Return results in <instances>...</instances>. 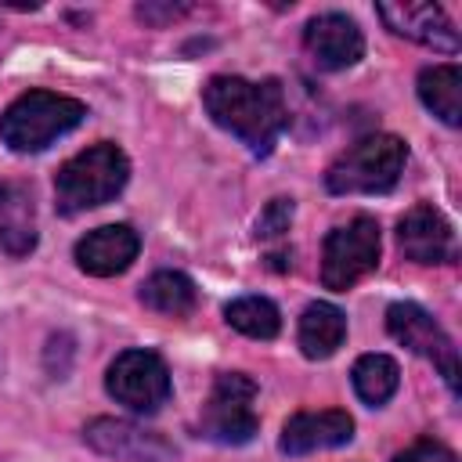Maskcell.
<instances>
[{
    "label": "cell",
    "mask_w": 462,
    "mask_h": 462,
    "mask_svg": "<svg viewBox=\"0 0 462 462\" xmlns=\"http://www.w3.org/2000/svg\"><path fill=\"white\" fill-rule=\"evenodd\" d=\"M105 390L116 397V404L137 411V415H155L170 401V372L166 361L155 350H123L105 375Z\"/></svg>",
    "instance_id": "obj_7"
},
{
    "label": "cell",
    "mask_w": 462,
    "mask_h": 462,
    "mask_svg": "<svg viewBox=\"0 0 462 462\" xmlns=\"http://www.w3.org/2000/svg\"><path fill=\"white\" fill-rule=\"evenodd\" d=\"M83 440L97 455H108L116 462H173L177 455V448L162 433L144 430L126 419H94L83 430Z\"/></svg>",
    "instance_id": "obj_10"
},
{
    "label": "cell",
    "mask_w": 462,
    "mask_h": 462,
    "mask_svg": "<svg viewBox=\"0 0 462 462\" xmlns=\"http://www.w3.org/2000/svg\"><path fill=\"white\" fill-rule=\"evenodd\" d=\"M126 180H130L126 152L112 141H97L61 162V170L54 173V199H58V209L72 217V213L112 202L126 188Z\"/></svg>",
    "instance_id": "obj_2"
},
{
    "label": "cell",
    "mask_w": 462,
    "mask_h": 462,
    "mask_svg": "<svg viewBox=\"0 0 462 462\" xmlns=\"http://www.w3.org/2000/svg\"><path fill=\"white\" fill-rule=\"evenodd\" d=\"M0 249L11 256L36 249V206L25 180H0Z\"/></svg>",
    "instance_id": "obj_15"
},
{
    "label": "cell",
    "mask_w": 462,
    "mask_h": 462,
    "mask_svg": "<svg viewBox=\"0 0 462 462\" xmlns=\"http://www.w3.org/2000/svg\"><path fill=\"white\" fill-rule=\"evenodd\" d=\"M350 379H354L357 397H361L365 404L379 408V404H386V401L397 393V386H401V368H397V361H393L390 354H361V357L354 361V368H350Z\"/></svg>",
    "instance_id": "obj_19"
},
{
    "label": "cell",
    "mask_w": 462,
    "mask_h": 462,
    "mask_svg": "<svg viewBox=\"0 0 462 462\" xmlns=\"http://www.w3.org/2000/svg\"><path fill=\"white\" fill-rule=\"evenodd\" d=\"M184 11L188 7H180V4H141L137 7V18L148 22V25H162V22H170V18L184 14Z\"/></svg>",
    "instance_id": "obj_23"
},
{
    "label": "cell",
    "mask_w": 462,
    "mask_h": 462,
    "mask_svg": "<svg viewBox=\"0 0 462 462\" xmlns=\"http://www.w3.org/2000/svg\"><path fill=\"white\" fill-rule=\"evenodd\" d=\"M397 245L411 263H455L458 242L451 220L433 202H415L397 224Z\"/></svg>",
    "instance_id": "obj_9"
},
{
    "label": "cell",
    "mask_w": 462,
    "mask_h": 462,
    "mask_svg": "<svg viewBox=\"0 0 462 462\" xmlns=\"http://www.w3.org/2000/svg\"><path fill=\"white\" fill-rule=\"evenodd\" d=\"M137 249H141V238L130 224H105V227L87 231L76 242V263L83 274L112 278V274H123L137 260Z\"/></svg>",
    "instance_id": "obj_13"
},
{
    "label": "cell",
    "mask_w": 462,
    "mask_h": 462,
    "mask_svg": "<svg viewBox=\"0 0 462 462\" xmlns=\"http://www.w3.org/2000/svg\"><path fill=\"white\" fill-rule=\"evenodd\" d=\"M393 462H458V458H455L451 448H444L440 440H430L426 437V440H415L411 448H404Z\"/></svg>",
    "instance_id": "obj_22"
},
{
    "label": "cell",
    "mask_w": 462,
    "mask_h": 462,
    "mask_svg": "<svg viewBox=\"0 0 462 462\" xmlns=\"http://www.w3.org/2000/svg\"><path fill=\"white\" fill-rule=\"evenodd\" d=\"M292 213H296L292 199H271L263 206V213L256 217V238H278V235H285L289 224H292Z\"/></svg>",
    "instance_id": "obj_21"
},
{
    "label": "cell",
    "mask_w": 462,
    "mask_h": 462,
    "mask_svg": "<svg viewBox=\"0 0 462 462\" xmlns=\"http://www.w3.org/2000/svg\"><path fill=\"white\" fill-rule=\"evenodd\" d=\"M354 437V419L343 408H325V411H296L282 426L278 448L285 455H310L325 448H339Z\"/></svg>",
    "instance_id": "obj_14"
},
{
    "label": "cell",
    "mask_w": 462,
    "mask_h": 462,
    "mask_svg": "<svg viewBox=\"0 0 462 462\" xmlns=\"http://www.w3.org/2000/svg\"><path fill=\"white\" fill-rule=\"evenodd\" d=\"M202 105L209 119L235 134L253 155H271L274 141L289 126V105L278 79H242V76H213L202 87Z\"/></svg>",
    "instance_id": "obj_1"
},
{
    "label": "cell",
    "mask_w": 462,
    "mask_h": 462,
    "mask_svg": "<svg viewBox=\"0 0 462 462\" xmlns=\"http://www.w3.org/2000/svg\"><path fill=\"white\" fill-rule=\"evenodd\" d=\"M375 11L390 32H397L411 43H422V47L444 51V54L458 51V29L451 25V18L440 4H379Z\"/></svg>",
    "instance_id": "obj_12"
},
{
    "label": "cell",
    "mask_w": 462,
    "mask_h": 462,
    "mask_svg": "<svg viewBox=\"0 0 462 462\" xmlns=\"http://www.w3.org/2000/svg\"><path fill=\"white\" fill-rule=\"evenodd\" d=\"M296 339H300V350L303 357L310 361H325L332 357L343 339H346V314L336 307V303H307V310L300 314V328H296Z\"/></svg>",
    "instance_id": "obj_16"
},
{
    "label": "cell",
    "mask_w": 462,
    "mask_h": 462,
    "mask_svg": "<svg viewBox=\"0 0 462 462\" xmlns=\"http://www.w3.org/2000/svg\"><path fill=\"white\" fill-rule=\"evenodd\" d=\"M386 332L408 346L411 354L433 361V368L444 375L448 390L458 393V350L451 343V336L440 328V321L433 314H426L419 303H390L386 307Z\"/></svg>",
    "instance_id": "obj_8"
},
{
    "label": "cell",
    "mask_w": 462,
    "mask_h": 462,
    "mask_svg": "<svg viewBox=\"0 0 462 462\" xmlns=\"http://www.w3.org/2000/svg\"><path fill=\"white\" fill-rule=\"evenodd\" d=\"M303 51L310 54V61L318 69L339 72V69H350L361 61L365 36H361L354 18H346L339 11H325L303 25Z\"/></svg>",
    "instance_id": "obj_11"
},
{
    "label": "cell",
    "mask_w": 462,
    "mask_h": 462,
    "mask_svg": "<svg viewBox=\"0 0 462 462\" xmlns=\"http://www.w3.org/2000/svg\"><path fill=\"white\" fill-rule=\"evenodd\" d=\"M141 303L155 314L166 318H184L199 307V289L184 271H155L144 285H141Z\"/></svg>",
    "instance_id": "obj_18"
},
{
    "label": "cell",
    "mask_w": 462,
    "mask_h": 462,
    "mask_svg": "<svg viewBox=\"0 0 462 462\" xmlns=\"http://www.w3.org/2000/svg\"><path fill=\"white\" fill-rule=\"evenodd\" d=\"M379 224L372 217H354L343 227H332L321 245V285L332 292H346L365 274L379 267Z\"/></svg>",
    "instance_id": "obj_6"
},
{
    "label": "cell",
    "mask_w": 462,
    "mask_h": 462,
    "mask_svg": "<svg viewBox=\"0 0 462 462\" xmlns=\"http://www.w3.org/2000/svg\"><path fill=\"white\" fill-rule=\"evenodd\" d=\"M83 116H87V105L79 97L54 94V90H25L4 108L0 141L18 155L43 152L61 134L76 130L83 123Z\"/></svg>",
    "instance_id": "obj_3"
},
{
    "label": "cell",
    "mask_w": 462,
    "mask_h": 462,
    "mask_svg": "<svg viewBox=\"0 0 462 462\" xmlns=\"http://www.w3.org/2000/svg\"><path fill=\"white\" fill-rule=\"evenodd\" d=\"M253 401L256 383L245 372H220L199 411V433L213 444H249L260 430Z\"/></svg>",
    "instance_id": "obj_5"
},
{
    "label": "cell",
    "mask_w": 462,
    "mask_h": 462,
    "mask_svg": "<svg viewBox=\"0 0 462 462\" xmlns=\"http://www.w3.org/2000/svg\"><path fill=\"white\" fill-rule=\"evenodd\" d=\"M224 318L235 332L249 339H274L282 332V314L267 296H238L224 307Z\"/></svg>",
    "instance_id": "obj_20"
},
{
    "label": "cell",
    "mask_w": 462,
    "mask_h": 462,
    "mask_svg": "<svg viewBox=\"0 0 462 462\" xmlns=\"http://www.w3.org/2000/svg\"><path fill=\"white\" fill-rule=\"evenodd\" d=\"M408 162V144L397 134H368L346 144L325 170L332 195H383L390 191Z\"/></svg>",
    "instance_id": "obj_4"
},
{
    "label": "cell",
    "mask_w": 462,
    "mask_h": 462,
    "mask_svg": "<svg viewBox=\"0 0 462 462\" xmlns=\"http://www.w3.org/2000/svg\"><path fill=\"white\" fill-rule=\"evenodd\" d=\"M419 101L448 126L462 123V69L455 61L430 65L419 72Z\"/></svg>",
    "instance_id": "obj_17"
}]
</instances>
